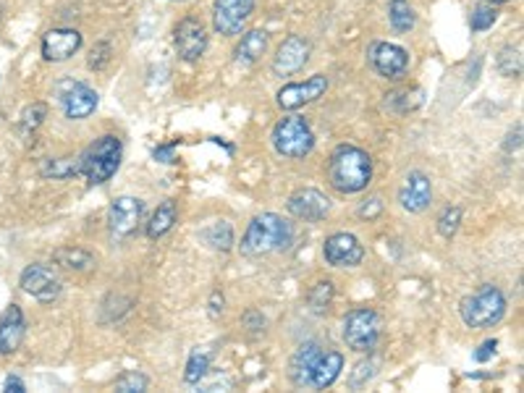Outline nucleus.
<instances>
[{"instance_id":"f257e3e1","label":"nucleus","mask_w":524,"mask_h":393,"mask_svg":"<svg viewBox=\"0 0 524 393\" xmlns=\"http://www.w3.org/2000/svg\"><path fill=\"white\" fill-rule=\"evenodd\" d=\"M328 181L341 195L365 192L373 181V158L354 145L336 148L328 160Z\"/></svg>"},{"instance_id":"f03ea898","label":"nucleus","mask_w":524,"mask_h":393,"mask_svg":"<svg viewBox=\"0 0 524 393\" xmlns=\"http://www.w3.org/2000/svg\"><path fill=\"white\" fill-rule=\"evenodd\" d=\"M291 242H294V225L275 213H262L252 218L239 246L244 257H265V254L289 249Z\"/></svg>"},{"instance_id":"7ed1b4c3","label":"nucleus","mask_w":524,"mask_h":393,"mask_svg":"<svg viewBox=\"0 0 524 393\" xmlns=\"http://www.w3.org/2000/svg\"><path fill=\"white\" fill-rule=\"evenodd\" d=\"M121 155H124L121 139L116 134H102L79 158V163H81V171L79 173L87 178V184L100 187V184L110 181L116 176L119 166H121Z\"/></svg>"},{"instance_id":"20e7f679","label":"nucleus","mask_w":524,"mask_h":393,"mask_svg":"<svg viewBox=\"0 0 524 393\" xmlns=\"http://www.w3.org/2000/svg\"><path fill=\"white\" fill-rule=\"evenodd\" d=\"M459 315L464 320V325L472 328V331L493 328L506 315V296H503L499 286L485 283L474 294L464 296L459 302Z\"/></svg>"},{"instance_id":"39448f33","label":"nucleus","mask_w":524,"mask_h":393,"mask_svg":"<svg viewBox=\"0 0 524 393\" xmlns=\"http://www.w3.org/2000/svg\"><path fill=\"white\" fill-rule=\"evenodd\" d=\"M273 148L289 160H301L315 149V131L301 116H283L273 126Z\"/></svg>"},{"instance_id":"423d86ee","label":"nucleus","mask_w":524,"mask_h":393,"mask_svg":"<svg viewBox=\"0 0 524 393\" xmlns=\"http://www.w3.org/2000/svg\"><path fill=\"white\" fill-rule=\"evenodd\" d=\"M344 341L357 354H373L383 336V318L370 307H357L344 318Z\"/></svg>"},{"instance_id":"0eeeda50","label":"nucleus","mask_w":524,"mask_h":393,"mask_svg":"<svg viewBox=\"0 0 524 393\" xmlns=\"http://www.w3.org/2000/svg\"><path fill=\"white\" fill-rule=\"evenodd\" d=\"M58 92V100L63 105V113L69 121H84L90 119L95 110H98V102H100V95L84 84V81H74V79H66L55 87Z\"/></svg>"},{"instance_id":"6e6552de","label":"nucleus","mask_w":524,"mask_h":393,"mask_svg":"<svg viewBox=\"0 0 524 393\" xmlns=\"http://www.w3.org/2000/svg\"><path fill=\"white\" fill-rule=\"evenodd\" d=\"M207 43H210L207 26L202 24V19L197 16H186L176 24L174 45L184 63H197L207 50Z\"/></svg>"},{"instance_id":"1a4fd4ad","label":"nucleus","mask_w":524,"mask_h":393,"mask_svg":"<svg viewBox=\"0 0 524 393\" xmlns=\"http://www.w3.org/2000/svg\"><path fill=\"white\" fill-rule=\"evenodd\" d=\"M257 0H215L213 3V29L224 37H236L254 14Z\"/></svg>"},{"instance_id":"9d476101","label":"nucleus","mask_w":524,"mask_h":393,"mask_svg":"<svg viewBox=\"0 0 524 393\" xmlns=\"http://www.w3.org/2000/svg\"><path fill=\"white\" fill-rule=\"evenodd\" d=\"M19 286H22L24 294L34 296L43 304L55 302L61 296V292H63V283H61L58 273L52 271L51 265H43V263L26 265L24 271H22V278H19Z\"/></svg>"},{"instance_id":"9b49d317","label":"nucleus","mask_w":524,"mask_h":393,"mask_svg":"<svg viewBox=\"0 0 524 393\" xmlns=\"http://www.w3.org/2000/svg\"><path fill=\"white\" fill-rule=\"evenodd\" d=\"M310 55H312V43L304 37V34H289L273 55V69L275 76H294L300 74L301 69L310 63Z\"/></svg>"},{"instance_id":"f8f14e48","label":"nucleus","mask_w":524,"mask_h":393,"mask_svg":"<svg viewBox=\"0 0 524 393\" xmlns=\"http://www.w3.org/2000/svg\"><path fill=\"white\" fill-rule=\"evenodd\" d=\"M328 92V76L315 74L304 81H291V84H283L275 95V102L281 110H300L304 105L320 100Z\"/></svg>"},{"instance_id":"ddd939ff","label":"nucleus","mask_w":524,"mask_h":393,"mask_svg":"<svg viewBox=\"0 0 524 393\" xmlns=\"http://www.w3.org/2000/svg\"><path fill=\"white\" fill-rule=\"evenodd\" d=\"M323 257L325 263L333 268H357L365 260V246L354 234L338 231V234H330L325 239Z\"/></svg>"},{"instance_id":"4468645a","label":"nucleus","mask_w":524,"mask_h":393,"mask_svg":"<svg viewBox=\"0 0 524 393\" xmlns=\"http://www.w3.org/2000/svg\"><path fill=\"white\" fill-rule=\"evenodd\" d=\"M145 216V202L139 196H116L108 210V228L116 239L131 236Z\"/></svg>"},{"instance_id":"2eb2a0df","label":"nucleus","mask_w":524,"mask_h":393,"mask_svg":"<svg viewBox=\"0 0 524 393\" xmlns=\"http://www.w3.org/2000/svg\"><path fill=\"white\" fill-rule=\"evenodd\" d=\"M373 72L383 79H401L409 72V53L394 43H373L367 50Z\"/></svg>"},{"instance_id":"dca6fc26","label":"nucleus","mask_w":524,"mask_h":393,"mask_svg":"<svg viewBox=\"0 0 524 393\" xmlns=\"http://www.w3.org/2000/svg\"><path fill=\"white\" fill-rule=\"evenodd\" d=\"M81 32L74 29V26H61V29H51L43 34V43H40V50H43V58L48 63H63L69 58H74L76 53L81 50Z\"/></svg>"},{"instance_id":"f3484780","label":"nucleus","mask_w":524,"mask_h":393,"mask_svg":"<svg viewBox=\"0 0 524 393\" xmlns=\"http://www.w3.org/2000/svg\"><path fill=\"white\" fill-rule=\"evenodd\" d=\"M289 213L297 218V221L304 223H320L328 218V213H330V199L320 192V189H312V187H307V189H300V192H294V195L289 196Z\"/></svg>"},{"instance_id":"a211bd4d","label":"nucleus","mask_w":524,"mask_h":393,"mask_svg":"<svg viewBox=\"0 0 524 393\" xmlns=\"http://www.w3.org/2000/svg\"><path fill=\"white\" fill-rule=\"evenodd\" d=\"M399 202L406 213H414V216L424 213L433 202V181L423 171L406 173L399 189Z\"/></svg>"},{"instance_id":"6ab92c4d","label":"nucleus","mask_w":524,"mask_h":393,"mask_svg":"<svg viewBox=\"0 0 524 393\" xmlns=\"http://www.w3.org/2000/svg\"><path fill=\"white\" fill-rule=\"evenodd\" d=\"M26 320L19 304H8L5 312L0 315V354L11 357L24 344Z\"/></svg>"},{"instance_id":"aec40b11","label":"nucleus","mask_w":524,"mask_h":393,"mask_svg":"<svg viewBox=\"0 0 524 393\" xmlns=\"http://www.w3.org/2000/svg\"><path fill=\"white\" fill-rule=\"evenodd\" d=\"M341 369H344V354L336 351V349H325V351H320L315 368L310 372V388L312 391L330 388L341 378Z\"/></svg>"},{"instance_id":"412c9836","label":"nucleus","mask_w":524,"mask_h":393,"mask_svg":"<svg viewBox=\"0 0 524 393\" xmlns=\"http://www.w3.org/2000/svg\"><path fill=\"white\" fill-rule=\"evenodd\" d=\"M320 351H323V346L318 344V341H307V344H301L291 354V359H289V380L297 388H310V372L315 368Z\"/></svg>"},{"instance_id":"4be33fe9","label":"nucleus","mask_w":524,"mask_h":393,"mask_svg":"<svg viewBox=\"0 0 524 393\" xmlns=\"http://www.w3.org/2000/svg\"><path fill=\"white\" fill-rule=\"evenodd\" d=\"M268 45H271V34L265 29H250L242 34V43L233 50V61L239 66H254L268 53Z\"/></svg>"},{"instance_id":"5701e85b","label":"nucleus","mask_w":524,"mask_h":393,"mask_svg":"<svg viewBox=\"0 0 524 393\" xmlns=\"http://www.w3.org/2000/svg\"><path fill=\"white\" fill-rule=\"evenodd\" d=\"M52 263H55L58 268H63V271L87 273L95 268L98 260H95L92 252H87V249H81V246H61V249L52 252Z\"/></svg>"},{"instance_id":"b1692460","label":"nucleus","mask_w":524,"mask_h":393,"mask_svg":"<svg viewBox=\"0 0 524 393\" xmlns=\"http://www.w3.org/2000/svg\"><path fill=\"white\" fill-rule=\"evenodd\" d=\"M176 218H178V210H176V202L174 199H163L160 205H157V210L152 213L150 223H148V228H145V234L150 236V239H163L171 228L176 225Z\"/></svg>"},{"instance_id":"393cba45","label":"nucleus","mask_w":524,"mask_h":393,"mask_svg":"<svg viewBox=\"0 0 524 393\" xmlns=\"http://www.w3.org/2000/svg\"><path fill=\"white\" fill-rule=\"evenodd\" d=\"M81 171L79 158H48L40 163V176L43 178H52V181H66L74 178Z\"/></svg>"},{"instance_id":"a878e982","label":"nucleus","mask_w":524,"mask_h":393,"mask_svg":"<svg viewBox=\"0 0 524 393\" xmlns=\"http://www.w3.org/2000/svg\"><path fill=\"white\" fill-rule=\"evenodd\" d=\"M202 239L215 252H231L233 249V228L228 221H213L202 231Z\"/></svg>"},{"instance_id":"bb28decb","label":"nucleus","mask_w":524,"mask_h":393,"mask_svg":"<svg viewBox=\"0 0 524 393\" xmlns=\"http://www.w3.org/2000/svg\"><path fill=\"white\" fill-rule=\"evenodd\" d=\"M388 22H391V26H394L399 34L412 32L414 24H417V14H414L412 3H409V0H391V3H388Z\"/></svg>"},{"instance_id":"cd10ccee","label":"nucleus","mask_w":524,"mask_h":393,"mask_svg":"<svg viewBox=\"0 0 524 393\" xmlns=\"http://www.w3.org/2000/svg\"><path fill=\"white\" fill-rule=\"evenodd\" d=\"M496 66L500 76L519 79L522 76V48L519 45H503L496 55Z\"/></svg>"},{"instance_id":"c85d7f7f","label":"nucleus","mask_w":524,"mask_h":393,"mask_svg":"<svg viewBox=\"0 0 524 393\" xmlns=\"http://www.w3.org/2000/svg\"><path fill=\"white\" fill-rule=\"evenodd\" d=\"M210 359H213V351H205V349L197 346V349L192 351L189 362H186L184 380H186L189 386H200V380L207 375V369H210Z\"/></svg>"},{"instance_id":"c756f323","label":"nucleus","mask_w":524,"mask_h":393,"mask_svg":"<svg viewBox=\"0 0 524 393\" xmlns=\"http://www.w3.org/2000/svg\"><path fill=\"white\" fill-rule=\"evenodd\" d=\"M423 105V90H396L391 95H386V108L396 110V113H409L417 110Z\"/></svg>"},{"instance_id":"7c9ffc66","label":"nucleus","mask_w":524,"mask_h":393,"mask_svg":"<svg viewBox=\"0 0 524 393\" xmlns=\"http://www.w3.org/2000/svg\"><path fill=\"white\" fill-rule=\"evenodd\" d=\"M48 119V105L45 102H32V105H26L24 110H22V119H19V129H22V134L29 137V134H34L43 123Z\"/></svg>"},{"instance_id":"2f4dec72","label":"nucleus","mask_w":524,"mask_h":393,"mask_svg":"<svg viewBox=\"0 0 524 393\" xmlns=\"http://www.w3.org/2000/svg\"><path fill=\"white\" fill-rule=\"evenodd\" d=\"M333 283L330 281H318L315 286H312V292H310V310L315 312V315H325L328 310H330V304H333Z\"/></svg>"},{"instance_id":"473e14b6","label":"nucleus","mask_w":524,"mask_h":393,"mask_svg":"<svg viewBox=\"0 0 524 393\" xmlns=\"http://www.w3.org/2000/svg\"><path fill=\"white\" fill-rule=\"evenodd\" d=\"M499 22V8L491 5V3H477L472 8V16H470V26H472L474 34L480 32H488L491 26Z\"/></svg>"},{"instance_id":"72a5a7b5","label":"nucleus","mask_w":524,"mask_h":393,"mask_svg":"<svg viewBox=\"0 0 524 393\" xmlns=\"http://www.w3.org/2000/svg\"><path fill=\"white\" fill-rule=\"evenodd\" d=\"M148 386H150L148 375H142L137 369H126L124 375L116 378V391L121 393H142L148 391Z\"/></svg>"},{"instance_id":"f704fd0d","label":"nucleus","mask_w":524,"mask_h":393,"mask_svg":"<svg viewBox=\"0 0 524 393\" xmlns=\"http://www.w3.org/2000/svg\"><path fill=\"white\" fill-rule=\"evenodd\" d=\"M438 234L443 236V239H453L456 236V231H459V225H462V207H456V205H449L441 216H438Z\"/></svg>"},{"instance_id":"c9c22d12","label":"nucleus","mask_w":524,"mask_h":393,"mask_svg":"<svg viewBox=\"0 0 524 393\" xmlns=\"http://www.w3.org/2000/svg\"><path fill=\"white\" fill-rule=\"evenodd\" d=\"M110 63V45L108 43H98L92 53H90V66L95 69V72H100Z\"/></svg>"},{"instance_id":"e433bc0d","label":"nucleus","mask_w":524,"mask_h":393,"mask_svg":"<svg viewBox=\"0 0 524 393\" xmlns=\"http://www.w3.org/2000/svg\"><path fill=\"white\" fill-rule=\"evenodd\" d=\"M383 207H386V205H383L380 196H370V199H365V202L359 205V218H362V221H375V218L383 213Z\"/></svg>"},{"instance_id":"4c0bfd02","label":"nucleus","mask_w":524,"mask_h":393,"mask_svg":"<svg viewBox=\"0 0 524 393\" xmlns=\"http://www.w3.org/2000/svg\"><path fill=\"white\" fill-rule=\"evenodd\" d=\"M375 368H377V365H375L373 359H367V362H359V365L354 368V375H351V386H354V388L365 386V383H367V380H370V378L375 375Z\"/></svg>"},{"instance_id":"58836bf2","label":"nucleus","mask_w":524,"mask_h":393,"mask_svg":"<svg viewBox=\"0 0 524 393\" xmlns=\"http://www.w3.org/2000/svg\"><path fill=\"white\" fill-rule=\"evenodd\" d=\"M242 320H244V325L250 328L252 333H262V331H265V318H262V312H257V310H247Z\"/></svg>"},{"instance_id":"ea45409f","label":"nucleus","mask_w":524,"mask_h":393,"mask_svg":"<svg viewBox=\"0 0 524 393\" xmlns=\"http://www.w3.org/2000/svg\"><path fill=\"white\" fill-rule=\"evenodd\" d=\"M496 349H499V341H496V339H491V341H485V344L474 351V359H477V362H488V359L496 354Z\"/></svg>"},{"instance_id":"a19ab883","label":"nucleus","mask_w":524,"mask_h":393,"mask_svg":"<svg viewBox=\"0 0 524 393\" xmlns=\"http://www.w3.org/2000/svg\"><path fill=\"white\" fill-rule=\"evenodd\" d=\"M224 304H225L224 294H221V292H213V294H210V315L218 318V315L224 312Z\"/></svg>"},{"instance_id":"79ce46f5","label":"nucleus","mask_w":524,"mask_h":393,"mask_svg":"<svg viewBox=\"0 0 524 393\" xmlns=\"http://www.w3.org/2000/svg\"><path fill=\"white\" fill-rule=\"evenodd\" d=\"M5 391L8 393H24L26 391L24 380H22V378H16V375H8V378H5Z\"/></svg>"},{"instance_id":"37998d69","label":"nucleus","mask_w":524,"mask_h":393,"mask_svg":"<svg viewBox=\"0 0 524 393\" xmlns=\"http://www.w3.org/2000/svg\"><path fill=\"white\" fill-rule=\"evenodd\" d=\"M522 148V126H517L511 134H509V142H506V149L511 152V149H519Z\"/></svg>"},{"instance_id":"c03bdc74","label":"nucleus","mask_w":524,"mask_h":393,"mask_svg":"<svg viewBox=\"0 0 524 393\" xmlns=\"http://www.w3.org/2000/svg\"><path fill=\"white\" fill-rule=\"evenodd\" d=\"M155 158H157L160 163H174V145H171V148H157L155 149Z\"/></svg>"},{"instance_id":"a18cd8bd","label":"nucleus","mask_w":524,"mask_h":393,"mask_svg":"<svg viewBox=\"0 0 524 393\" xmlns=\"http://www.w3.org/2000/svg\"><path fill=\"white\" fill-rule=\"evenodd\" d=\"M482 3H491V5H500V3H509V0H482Z\"/></svg>"},{"instance_id":"49530a36","label":"nucleus","mask_w":524,"mask_h":393,"mask_svg":"<svg viewBox=\"0 0 524 393\" xmlns=\"http://www.w3.org/2000/svg\"><path fill=\"white\" fill-rule=\"evenodd\" d=\"M176 3H181V0H176Z\"/></svg>"}]
</instances>
